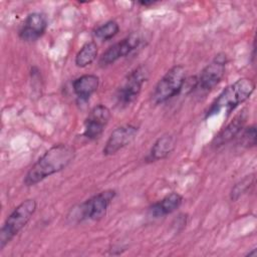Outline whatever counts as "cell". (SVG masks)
Wrapping results in <instances>:
<instances>
[{
    "label": "cell",
    "mask_w": 257,
    "mask_h": 257,
    "mask_svg": "<svg viewBox=\"0 0 257 257\" xmlns=\"http://www.w3.org/2000/svg\"><path fill=\"white\" fill-rule=\"evenodd\" d=\"M75 158V150L66 144L48 149L29 169L24 177L25 186H34L47 177L65 169Z\"/></svg>",
    "instance_id": "1"
},
{
    "label": "cell",
    "mask_w": 257,
    "mask_h": 257,
    "mask_svg": "<svg viewBox=\"0 0 257 257\" xmlns=\"http://www.w3.org/2000/svg\"><path fill=\"white\" fill-rule=\"evenodd\" d=\"M255 89V83L251 78L242 77L224 88L214 100L206 112V117L219 113L222 109L231 112L239 104L247 100Z\"/></svg>",
    "instance_id": "2"
},
{
    "label": "cell",
    "mask_w": 257,
    "mask_h": 257,
    "mask_svg": "<svg viewBox=\"0 0 257 257\" xmlns=\"http://www.w3.org/2000/svg\"><path fill=\"white\" fill-rule=\"evenodd\" d=\"M37 208L34 199H27L20 203L6 218L0 230V251L25 227Z\"/></svg>",
    "instance_id": "3"
},
{
    "label": "cell",
    "mask_w": 257,
    "mask_h": 257,
    "mask_svg": "<svg viewBox=\"0 0 257 257\" xmlns=\"http://www.w3.org/2000/svg\"><path fill=\"white\" fill-rule=\"evenodd\" d=\"M115 194L114 190L108 189L92 196L71 210L72 219H76L77 222L101 219L105 215Z\"/></svg>",
    "instance_id": "4"
},
{
    "label": "cell",
    "mask_w": 257,
    "mask_h": 257,
    "mask_svg": "<svg viewBox=\"0 0 257 257\" xmlns=\"http://www.w3.org/2000/svg\"><path fill=\"white\" fill-rule=\"evenodd\" d=\"M186 82V70L183 65L171 67L157 83L152 99L156 104L166 102L181 92Z\"/></svg>",
    "instance_id": "5"
},
{
    "label": "cell",
    "mask_w": 257,
    "mask_h": 257,
    "mask_svg": "<svg viewBox=\"0 0 257 257\" xmlns=\"http://www.w3.org/2000/svg\"><path fill=\"white\" fill-rule=\"evenodd\" d=\"M148 78L149 69L146 65L142 64L136 67L126 75L120 84L116 93L117 102L121 105H127L135 101Z\"/></svg>",
    "instance_id": "6"
},
{
    "label": "cell",
    "mask_w": 257,
    "mask_h": 257,
    "mask_svg": "<svg viewBox=\"0 0 257 257\" xmlns=\"http://www.w3.org/2000/svg\"><path fill=\"white\" fill-rule=\"evenodd\" d=\"M227 56L224 53H218L214 59L207 64L196 79V88L203 91L213 89L224 77L226 71Z\"/></svg>",
    "instance_id": "7"
},
{
    "label": "cell",
    "mask_w": 257,
    "mask_h": 257,
    "mask_svg": "<svg viewBox=\"0 0 257 257\" xmlns=\"http://www.w3.org/2000/svg\"><path fill=\"white\" fill-rule=\"evenodd\" d=\"M142 42V38L139 33L134 32L124 37L119 42L114 43L110 47H108L100 56L99 58V65L100 66H107L116 60H118L121 57L126 56L132 51H134L136 48L139 47V45Z\"/></svg>",
    "instance_id": "8"
},
{
    "label": "cell",
    "mask_w": 257,
    "mask_h": 257,
    "mask_svg": "<svg viewBox=\"0 0 257 257\" xmlns=\"http://www.w3.org/2000/svg\"><path fill=\"white\" fill-rule=\"evenodd\" d=\"M110 116V110L107 106L103 104L94 106L85 118L83 137L90 141L98 139L102 135Z\"/></svg>",
    "instance_id": "9"
},
{
    "label": "cell",
    "mask_w": 257,
    "mask_h": 257,
    "mask_svg": "<svg viewBox=\"0 0 257 257\" xmlns=\"http://www.w3.org/2000/svg\"><path fill=\"white\" fill-rule=\"evenodd\" d=\"M139 128L133 124H124L114 128L107 139L102 153L104 156H111L122 148L130 145L137 137Z\"/></svg>",
    "instance_id": "10"
},
{
    "label": "cell",
    "mask_w": 257,
    "mask_h": 257,
    "mask_svg": "<svg viewBox=\"0 0 257 257\" xmlns=\"http://www.w3.org/2000/svg\"><path fill=\"white\" fill-rule=\"evenodd\" d=\"M47 25V18L44 14L40 12L30 13L26 16L18 35L23 41H35L45 33Z\"/></svg>",
    "instance_id": "11"
},
{
    "label": "cell",
    "mask_w": 257,
    "mask_h": 257,
    "mask_svg": "<svg viewBox=\"0 0 257 257\" xmlns=\"http://www.w3.org/2000/svg\"><path fill=\"white\" fill-rule=\"evenodd\" d=\"M247 115L243 111L236 115L223 130L219 132V134L214 138L213 144L216 147L223 146L229 142H231L235 137H237L244 127V123L246 121Z\"/></svg>",
    "instance_id": "12"
},
{
    "label": "cell",
    "mask_w": 257,
    "mask_h": 257,
    "mask_svg": "<svg viewBox=\"0 0 257 257\" xmlns=\"http://www.w3.org/2000/svg\"><path fill=\"white\" fill-rule=\"evenodd\" d=\"M176 147V139L172 135H165L159 138L154 145L152 146L148 156L146 157V161L148 163L157 162L163 159H166Z\"/></svg>",
    "instance_id": "13"
},
{
    "label": "cell",
    "mask_w": 257,
    "mask_h": 257,
    "mask_svg": "<svg viewBox=\"0 0 257 257\" xmlns=\"http://www.w3.org/2000/svg\"><path fill=\"white\" fill-rule=\"evenodd\" d=\"M183 203V197L178 193H171L149 208V213L154 218L163 217L176 211Z\"/></svg>",
    "instance_id": "14"
},
{
    "label": "cell",
    "mask_w": 257,
    "mask_h": 257,
    "mask_svg": "<svg viewBox=\"0 0 257 257\" xmlns=\"http://www.w3.org/2000/svg\"><path fill=\"white\" fill-rule=\"evenodd\" d=\"M99 85V78L95 74H83L72 82V88L76 96L80 99H88Z\"/></svg>",
    "instance_id": "15"
},
{
    "label": "cell",
    "mask_w": 257,
    "mask_h": 257,
    "mask_svg": "<svg viewBox=\"0 0 257 257\" xmlns=\"http://www.w3.org/2000/svg\"><path fill=\"white\" fill-rule=\"evenodd\" d=\"M97 45L94 41L86 42L75 55V64L78 67H85L91 64L97 56Z\"/></svg>",
    "instance_id": "16"
},
{
    "label": "cell",
    "mask_w": 257,
    "mask_h": 257,
    "mask_svg": "<svg viewBox=\"0 0 257 257\" xmlns=\"http://www.w3.org/2000/svg\"><path fill=\"white\" fill-rule=\"evenodd\" d=\"M119 31L118 23L114 20H109L102 25L96 27L93 30V34L97 39H100L102 41L109 40L112 37H114Z\"/></svg>",
    "instance_id": "17"
},
{
    "label": "cell",
    "mask_w": 257,
    "mask_h": 257,
    "mask_svg": "<svg viewBox=\"0 0 257 257\" xmlns=\"http://www.w3.org/2000/svg\"><path fill=\"white\" fill-rule=\"evenodd\" d=\"M254 181H255V177H254V174L253 175H250V176H247L246 178H244L242 181H240L239 183H237L231 193H230V198L232 201H236L238 198H240L243 194H245L248 189L253 186L254 184Z\"/></svg>",
    "instance_id": "18"
},
{
    "label": "cell",
    "mask_w": 257,
    "mask_h": 257,
    "mask_svg": "<svg viewBox=\"0 0 257 257\" xmlns=\"http://www.w3.org/2000/svg\"><path fill=\"white\" fill-rule=\"evenodd\" d=\"M241 144L246 148H251L256 145V127L250 125L246 127L241 135Z\"/></svg>",
    "instance_id": "19"
},
{
    "label": "cell",
    "mask_w": 257,
    "mask_h": 257,
    "mask_svg": "<svg viewBox=\"0 0 257 257\" xmlns=\"http://www.w3.org/2000/svg\"><path fill=\"white\" fill-rule=\"evenodd\" d=\"M139 3L144 6H149V5H153L155 2L154 1H140Z\"/></svg>",
    "instance_id": "20"
},
{
    "label": "cell",
    "mask_w": 257,
    "mask_h": 257,
    "mask_svg": "<svg viewBox=\"0 0 257 257\" xmlns=\"http://www.w3.org/2000/svg\"><path fill=\"white\" fill-rule=\"evenodd\" d=\"M256 254H257V252H256V249H253L251 252H249L247 255H249V256H256Z\"/></svg>",
    "instance_id": "21"
}]
</instances>
